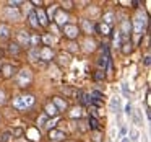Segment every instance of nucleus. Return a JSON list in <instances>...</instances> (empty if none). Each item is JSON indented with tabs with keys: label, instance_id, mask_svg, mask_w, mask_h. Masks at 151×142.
Here are the masks:
<instances>
[{
	"label": "nucleus",
	"instance_id": "f704fd0d",
	"mask_svg": "<svg viewBox=\"0 0 151 142\" xmlns=\"http://www.w3.org/2000/svg\"><path fill=\"white\" fill-rule=\"evenodd\" d=\"M8 5H10V8H18V5H23V2L21 0H10Z\"/></svg>",
	"mask_w": 151,
	"mask_h": 142
},
{
	"label": "nucleus",
	"instance_id": "bb28decb",
	"mask_svg": "<svg viewBox=\"0 0 151 142\" xmlns=\"http://www.w3.org/2000/svg\"><path fill=\"white\" fill-rule=\"evenodd\" d=\"M81 114H83V109L80 108V106H76V108H73L72 111L68 113V116H70V118H73V119H75V118H81Z\"/></svg>",
	"mask_w": 151,
	"mask_h": 142
},
{
	"label": "nucleus",
	"instance_id": "a211bd4d",
	"mask_svg": "<svg viewBox=\"0 0 151 142\" xmlns=\"http://www.w3.org/2000/svg\"><path fill=\"white\" fill-rule=\"evenodd\" d=\"M41 43H44L47 47L52 46L54 43H55V38L52 36V34H44V36H41Z\"/></svg>",
	"mask_w": 151,
	"mask_h": 142
},
{
	"label": "nucleus",
	"instance_id": "b1692460",
	"mask_svg": "<svg viewBox=\"0 0 151 142\" xmlns=\"http://www.w3.org/2000/svg\"><path fill=\"white\" fill-rule=\"evenodd\" d=\"M132 116H133V122L137 126H143V121H141V111L140 109H137V111L132 113Z\"/></svg>",
	"mask_w": 151,
	"mask_h": 142
},
{
	"label": "nucleus",
	"instance_id": "7c9ffc66",
	"mask_svg": "<svg viewBox=\"0 0 151 142\" xmlns=\"http://www.w3.org/2000/svg\"><path fill=\"white\" fill-rule=\"evenodd\" d=\"M57 10H59V8H57L55 5H52V7H50L49 10H47V13H46V15H49V18H47V20H54V17H55Z\"/></svg>",
	"mask_w": 151,
	"mask_h": 142
},
{
	"label": "nucleus",
	"instance_id": "79ce46f5",
	"mask_svg": "<svg viewBox=\"0 0 151 142\" xmlns=\"http://www.w3.org/2000/svg\"><path fill=\"white\" fill-rule=\"evenodd\" d=\"M4 103H5V92L0 90V105H4Z\"/></svg>",
	"mask_w": 151,
	"mask_h": 142
},
{
	"label": "nucleus",
	"instance_id": "c9c22d12",
	"mask_svg": "<svg viewBox=\"0 0 151 142\" xmlns=\"http://www.w3.org/2000/svg\"><path fill=\"white\" fill-rule=\"evenodd\" d=\"M104 77H106V70H101V69H99L98 72H96L94 79H96V80H102V79H104Z\"/></svg>",
	"mask_w": 151,
	"mask_h": 142
},
{
	"label": "nucleus",
	"instance_id": "39448f33",
	"mask_svg": "<svg viewBox=\"0 0 151 142\" xmlns=\"http://www.w3.org/2000/svg\"><path fill=\"white\" fill-rule=\"evenodd\" d=\"M63 34H65L68 39H75V38H78V34H80V28L76 26V25L67 23L65 26H63Z\"/></svg>",
	"mask_w": 151,
	"mask_h": 142
},
{
	"label": "nucleus",
	"instance_id": "6ab92c4d",
	"mask_svg": "<svg viewBox=\"0 0 151 142\" xmlns=\"http://www.w3.org/2000/svg\"><path fill=\"white\" fill-rule=\"evenodd\" d=\"M28 23H29L33 28H39V21H37L36 13H34V12H31V13L28 15Z\"/></svg>",
	"mask_w": 151,
	"mask_h": 142
},
{
	"label": "nucleus",
	"instance_id": "2f4dec72",
	"mask_svg": "<svg viewBox=\"0 0 151 142\" xmlns=\"http://www.w3.org/2000/svg\"><path fill=\"white\" fill-rule=\"evenodd\" d=\"M130 135H132V141L133 142H140V134H138L137 129H130Z\"/></svg>",
	"mask_w": 151,
	"mask_h": 142
},
{
	"label": "nucleus",
	"instance_id": "4be33fe9",
	"mask_svg": "<svg viewBox=\"0 0 151 142\" xmlns=\"http://www.w3.org/2000/svg\"><path fill=\"white\" fill-rule=\"evenodd\" d=\"M5 13H7L8 17L15 18V20H20V12H18V8H10L8 7L7 10H5Z\"/></svg>",
	"mask_w": 151,
	"mask_h": 142
},
{
	"label": "nucleus",
	"instance_id": "9b49d317",
	"mask_svg": "<svg viewBox=\"0 0 151 142\" xmlns=\"http://www.w3.org/2000/svg\"><path fill=\"white\" fill-rule=\"evenodd\" d=\"M34 13H36V18H37V21H39V26H47V15H46V12H44L42 8H37Z\"/></svg>",
	"mask_w": 151,
	"mask_h": 142
},
{
	"label": "nucleus",
	"instance_id": "f3484780",
	"mask_svg": "<svg viewBox=\"0 0 151 142\" xmlns=\"http://www.w3.org/2000/svg\"><path fill=\"white\" fill-rule=\"evenodd\" d=\"M81 28L85 30L86 34H91L93 31H94V25H91L88 20H81Z\"/></svg>",
	"mask_w": 151,
	"mask_h": 142
},
{
	"label": "nucleus",
	"instance_id": "ea45409f",
	"mask_svg": "<svg viewBox=\"0 0 151 142\" xmlns=\"http://www.w3.org/2000/svg\"><path fill=\"white\" fill-rule=\"evenodd\" d=\"M132 113H133V111H132V105H130V103H127V105H125V114L132 116Z\"/></svg>",
	"mask_w": 151,
	"mask_h": 142
},
{
	"label": "nucleus",
	"instance_id": "473e14b6",
	"mask_svg": "<svg viewBox=\"0 0 151 142\" xmlns=\"http://www.w3.org/2000/svg\"><path fill=\"white\" fill-rule=\"evenodd\" d=\"M96 49V41H93V39H88L86 41V51H94Z\"/></svg>",
	"mask_w": 151,
	"mask_h": 142
},
{
	"label": "nucleus",
	"instance_id": "412c9836",
	"mask_svg": "<svg viewBox=\"0 0 151 142\" xmlns=\"http://www.w3.org/2000/svg\"><path fill=\"white\" fill-rule=\"evenodd\" d=\"M20 51H21V47L18 46L17 43H10V44H8V52H10V54L18 56V54H20Z\"/></svg>",
	"mask_w": 151,
	"mask_h": 142
},
{
	"label": "nucleus",
	"instance_id": "5701e85b",
	"mask_svg": "<svg viewBox=\"0 0 151 142\" xmlns=\"http://www.w3.org/2000/svg\"><path fill=\"white\" fill-rule=\"evenodd\" d=\"M59 64H60V66H68V64H70V56H68V54H65V52H62V54H60V56H59Z\"/></svg>",
	"mask_w": 151,
	"mask_h": 142
},
{
	"label": "nucleus",
	"instance_id": "58836bf2",
	"mask_svg": "<svg viewBox=\"0 0 151 142\" xmlns=\"http://www.w3.org/2000/svg\"><path fill=\"white\" fill-rule=\"evenodd\" d=\"M10 135H12V132H10V131L5 132V134L2 135V139H0V142H8V141H10Z\"/></svg>",
	"mask_w": 151,
	"mask_h": 142
},
{
	"label": "nucleus",
	"instance_id": "dca6fc26",
	"mask_svg": "<svg viewBox=\"0 0 151 142\" xmlns=\"http://www.w3.org/2000/svg\"><path fill=\"white\" fill-rule=\"evenodd\" d=\"M2 72H4L5 79H10V77L13 75V66H12V64H4V66H2Z\"/></svg>",
	"mask_w": 151,
	"mask_h": 142
},
{
	"label": "nucleus",
	"instance_id": "a19ab883",
	"mask_svg": "<svg viewBox=\"0 0 151 142\" xmlns=\"http://www.w3.org/2000/svg\"><path fill=\"white\" fill-rule=\"evenodd\" d=\"M89 95H91V96H98V100H99V98H102V96H104V93H101V92H98V90H94V92L89 93Z\"/></svg>",
	"mask_w": 151,
	"mask_h": 142
},
{
	"label": "nucleus",
	"instance_id": "f03ea898",
	"mask_svg": "<svg viewBox=\"0 0 151 142\" xmlns=\"http://www.w3.org/2000/svg\"><path fill=\"white\" fill-rule=\"evenodd\" d=\"M146 23H148V18H146V15L143 13V12H138L137 13V17H135V20H133V31H135V36L138 38V41L141 39V36H143V31H145V28H146Z\"/></svg>",
	"mask_w": 151,
	"mask_h": 142
},
{
	"label": "nucleus",
	"instance_id": "a878e982",
	"mask_svg": "<svg viewBox=\"0 0 151 142\" xmlns=\"http://www.w3.org/2000/svg\"><path fill=\"white\" fill-rule=\"evenodd\" d=\"M28 56H29L31 60H37L39 59V47H31L29 52H28Z\"/></svg>",
	"mask_w": 151,
	"mask_h": 142
},
{
	"label": "nucleus",
	"instance_id": "4468645a",
	"mask_svg": "<svg viewBox=\"0 0 151 142\" xmlns=\"http://www.w3.org/2000/svg\"><path fill=\"white\" fill-rule=\"evenodd\" d=\"M94 31H98L101 34H111V26H107L104 23H98V25H94Z\"/></svg>",
	"mask_w": 151,
	"mask_h": 142
},
{
	"label": "nucleus",
	"instance_id": "72a5a7b5",
	"mask_svg": "<svg viewBox=\"0 0 151 142\" xmlns=\"http://www.w3.org/2000/svg\"><path fill=\"white\" fill-rule=\"evenodd\" d=\"M37 124H39V126H46L47 124V116L46 114H41L39 118H37Z\"/></svg>",
	"mask_w": 151,
	"mask_h": 142
},
{
	"label": "nucleus",
	"instance_id": "f257e3e1",
	"mask_svg": "<svg viewBox=\"0 0 151 142\" xmlns=\"http://www.w3.org/2000/svg\"><path fill=\"white\" fill-rule=\"evenodd\" d=\"M36 103V98L33 95H18L13 98V108H17L18 111H28L31 109Z\"/></svg>",
	"mask_w": 151,
	"mask_h": 142
},
{
	"label": "nucleus",
	"instance_id": "1a4fd4ad",
	"mask_svg": "<svg viewBox=\"0 0 151 142\" xmlns=\"http://www.w3.org/2000/svg\"><path fill=\"white\" fill-rule=\"evenodd\" d=\"M44 114L49 118V116H54L55 118L57 114H59V111H57V108L54 106V103L52 101H47L46 103V106H44Z\"/></svg>",
	"mask_w": 151,
	"mask_h": 142
},
{
	"label": "nucleus",
	"instance_id": "20e7f679",
	"mask_svg": "<svg viewBox=\"0 0 151 142\" xmlns=\"http://www.w3.org/2000/svg\"><path fill=\"white\" fill-rule=\"evenodd\" d=\"M130 31H132V23H130V20H127V18H125V20H122L119 33H120V39L124 41V43L130 41Z\"/></svg>",
	"mask_w": 151,
	"mask_h": 142
},
{
	"label": "nucleus",
	"instance_id": "7ed1b4c3",
	"mask_svg": "<svg viewBox=\"0 0 151 142\" xmlns=\"http://www.w3.org/2000/svg\"><path fill=\"white\" fill-rule=\"evenodd\" d=\"M17 83L20 88H26L31 82H33V74H31L29 69H21L20 72L17 74Z\"/></svg>",
	"mask_w": 151,
	"mask_h": 142
},
{
	"label": "nucleus",
	"instance_id": "f8f14e48",
	"mask_svg": "<svg viewBox=\"0 0 151 142\" xmlns=\"http://www.w3.org/2000/svg\"><path fill=\"white\" fill-rule=\"evenodd\" d=\"M52 103H54V106L57 108V111H65L67 109V101L65 100H62L60 96H54V100H52Z\"/></svg>",
	"mask_w": 151,
	"mask_h": 142
},
{
	"label": "nucleus",
	"instance_id": "6e6552de",
	"mask_svg": "<svg viewBox=\"0 0 151 142\" xmlns=\"http://www.w3.org/2000/svg\"><path fill=\"white\" fill-rule=\"evenodd\" d=\"M54 21H55V26H65L67 21H68V15L65 12H57L55 17H54Z\"/></svg>",
	"mask_w": 151,
	"mask_h": 142
},
{
	"label": "nucleus",
	"instance_id": "e433bc0d",
	"mask_svg": "<svg viewBox=\"0 0 151 142\" xmlns=\"http://www.w3.org/2000/svg\"><path fill=\"white\" fill-rule=\"evenodd\" d=\"M122 92H124V95L125 96H130V90H128V85H127V83H122Z\"/></svg>",
	"mask_w": 151,
	"mask_h": 142
},
{
	"label": "nucleus",
	"instance_id": "9d476101",
	"mask_svg": "<svg viewBox=\"0 0 151 142\" xmlns=\"http://www.w3.org/2000/svg\"><path fill=\"white\" fill-rule=\"evenodd\" d=\"M49 137L50 141H63L67 137V134L63 131H57V129H50L49 131Z\"/></svg>",
	"mask_w": 151,
	"mask_h": 142
},
{
	"label": "nucleus",
	"instance_id": "a18cd8bd",
	"mask_svg": "<svg viewBox=\"0 0 151 142\" xmlns=\"http://www.w3.org/2000/svg\"><path fill=\"white\" fill-rule=\"evenodd\" d=\"M145 66H150V56L145 57Z\"/></svg>",
	"mask_w": 151,
	"mask_h": 142
},
{
	"label": "nucleus",
	"instance_id": "aec40b11",
	"mask_svg": "<svg viewBox=\"0 0 151 142\" xmlns=\"http://www.w3.org/2000/svg\"><path fill=\"white\" fill-rule=\"evenodd\" d=\"M39 43H41V36H39V34H31L29 47H39Z\"/></svg>",
	"mask_w": 151,
	"mask_h": 142
},
{
	"label": "nucleus",
	"instance_id": "0eeeda50",
	"mask_svg": "<svg viewBox=\"0 0 151 142\" xmlns=\"http://www.w3.org/2000/svg\"><path fill=\"white\" fill-rule=\"evenodd\" d=\"M29 38H31V33L28 31H18L17 33V44H21V46H26L29 47Z\"/></svg>",
	"mask_w": 151,
	"mask_h": 142
},
{
	"label": "nucleus",
	"instance_id": "4c0bfd02",
	"mask_svg": "<svg viewBox=\"0 0 151 142\" xmlns=\"http://www.w3.org/2000/svg\"><path fill=\"white\" fill-rule=\"evenodd\" d=\"M12 132V135H15V137H20V135H23V129H15V131H10Z\"/></svg>",
	"mask_w": 151,
	"mask_h": 142
},
{
	"label": "nucleus",
	"instance_id": "de8ad7c7",
	"mask_svg": "<svg viewBox=\"0 0 151 142\" xmlns=\"http://www.w3.org/2000/svg\"><path fill=\"white\" fill-rule=\"evenodd\" d=\"M0 56H4V51H0Z\"/></svg>",
	"mask_w": 151,
	"mask_h": 142
},
{
	"label": "nucleus",
	"instance_id": "ddd939ff",
	"mask_svg": "<svg viewBox=\"0 0 151 142\" xmlns=\"http://www.w3.org/2000/svg\"><path fill=\"white\" fill-rule=\"evenodd\" d=\"M111 109L115 113V114H117V118L120 116V100H119L117 96L111 100Z\"/></svg>",
	"mask_w": 151,
	"mask_h": 142
},
{
	"label": "nucleus",
	"instance_id": "c85d7f7f",
	"mask_svg": "<svg viewBox=\"0 0 151 142\" xmlns=\"http://www.w3.org/2000/svg\"><path fill=\"white\" fill-rule=\"evenodd\" d=\"M132 46H133V44H132V41H127V43H124V44L120 46L122 52H124L125 56H127V54H130V52H132Z\"/></svg>",
	"mask_w": 151,
	"mask_h": 142
},
{
	"label": "nucleus",
	"instance_id": "393cba45",
	"mask_svg": "<svg viewBox=\"0 0 151 142\" xmlns=\"http://www.w3.org/2000/svg\"><path fill=\"white\" fill-rule=\"evenodd\" d=\"M88 124H89V127H91L93 131H99V121L94 118V116H89V119H88Z\"/></svg>",
	"mask_w": 151,
	"mask_h": 142
},
{
	"label": "nucleus",
	"instance_id": "c756f323",
	"mask_svg": "<svg viewBox=\"0 0 151 142\" xmlns=\"http://www.w3.org/2000/svg\"><path fill=\"white\" fill-rule=\"evenodd\" d=\"M112 41H114V47H120L122 46V39H120V33H119V31H115Z\"/></svg>",
	"mask_w": 151,
	"mask_h": 142
},
{
	"label": "nucleus",
	"instance_id": "37998d69",
	"mask_svg": "<svg viewBox=\"0 0 151 142\" xmlns=\"http://www.w3.org/2000/svg\"><path fill=\"white\" fill-rule=\"evenodd\" d=\"M31 4H33V5H39V7H41V5H42V2H41V0H33Z\"/></svg>",
	"mask_w": 151,
	"mask_h": 142
},
{
	"label": "nucleus",
	"instance_id": "49530a36",
	"mask_svg": "<svg viewBox=\"0 0 151 142\" xmlns=\"http://www.w3.org/2000/svg\"><path fill=\"white\" fill-rule=\"evenodd\" d=\"M122 142H128V139L127 137H122Z\"/></svg>",
	"mask_w": 151,
	"mask_h": 142
},
{
	"label": "nucleus",
	"instance_id": "c03bdc74",
	"mask_svg": "<svg viewBox=\"0 0 151 142\" xmlns=\"http://www.w3.org/2000/svg\"><path fill=\"white\" fill-rule=\"evenodd\" d=\"M70 49H72V51H76L78 47H76V44H75V43H72V44H70Z\"/></svg>",
	"mask_w": 151,
	"mask_h": 142
},
{
	"label": "nucleus",
	"instance_id": "cd10ccee",
	"mask_svg": "<svg viewBox=\"0 0 151 142\" xmlns=\"http://www.w3.org/2000/svg\"><path fill=\"white\" fill-rule=\"evenodd\" d=\"M102 20H104V21H102L104 25L111 26V25H112V21H114V13H112V12H107V13L104 15V18H102Z\"/></svg>",
	"mask_w": 151,
	"mask_h": 142
},
{
	"label": "nucleus",
	"instance_id": "423d86ee",
	"mask_svg": "<svg viewBox=\"0 0 151 142\" xmlns=\"http://www.w3.org/2000/svg\"><path fill=\"white\" fill-rule=\"evenodd\" d=\"M54 57H55V54H54L52 47L44 46V47H41V49H39V59L41 60H44V62H50Z\"/></svg>",
	"mask_w": 151,
	"mask_h": 142
},
{
	"label": "nucleus",
	"instance_id": "2eb2a0df",
	"mask_svg": "<svg viewBox=\"0 0 151 142\" xmlns=\"http://www.w3.org/2000/svg\"><path fill=\"white\" fill-rule=\"evenodd\" d=\"M10 26L8 25H0V39H8L10 38Z\"/></svg>",
	"mask_w": 151,
	"mask_h": 142
}]
</instances>
